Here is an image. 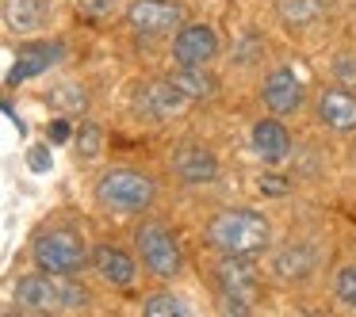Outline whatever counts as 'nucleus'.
<instances>
[{
    "instance_id": "obj_23",
    "label": "nucleus",
    "mask_w": 356,
    "mask_h": 317,
    "mask_svg": "<svg viewBox=\"0 0 356 317\" xmlns=\"http://www.w3.org/2000/svg\"><path fill=\"white\" fill-rule=\"evenodd\" d=\"M73 146H77V157H81V161H92V157L100 153V146H104V134H100V126L85 123V126L77 130V142H73Z\"/></svg>"
},
{
    "instance_id": "obj_13",
    "label": "nucleus",
    "mask_w": 356,
    "mask_h": 317,
    "mask_svg": "<svg viewBox=\"0 0 356 317\" xmlns=\"http://www.w3.org/2000/svg\"><path fill=\"white\" fill-rule=\"evenodd\" d=\"M249 138H253V149H257V157H261L264 164H280V161H287V153H291V134H287L284 123H280V115L257 119Z\"/></svg>"
},
{
    "instance_id": "obj_25",
    "label": "nucleus",
    "mask_w": 356,
    "mask_h": 317,
    "mask_svg": "<svg viewBox=\"0 0 356 317\" xmlns=\"http://www.w3.org/2000/svg\"><path fill=\"white\" fill-rule=\"evenodd\" d=\"M50 142H54V146H62V142H70V126H65V119H58L54 126H50Z\"/></svg>"
},
{
    "instance_id": "obj_9",
    "label": "nucleus",
    "mask_w": 356,
    "mask_h": 317,
    "mask_svg": "<svg viewBox=\"0 0 356 317\" xmlns=\"http://www.w3.org/2000/svg\"><path fill=\"white\" fill-rule=\"evenodd\" d=\"M261 103L268 115H295V111L302 108V85L299 77H295L287 65H280V69H272L268 77H264L261 85Z\"/></svg>"
},
{
    "instance_id": "obj_11",
    "label": "nucleus",
    "mask_w": 356,
    "mask_h": 317,
    "mask_svg": "<svg viewBox=\"0 0 356 317\" xmlns=\"http://www.w3.org/2000/svg\"><path fill=\"white\" fill-rule=\"evenodd\" d=\"M215 283H218V294H226V298L253 302V294H257L253 256H230V252H222V260L215 264Z\"/></svg>"
},
{
    "instance_id": "obj_15",
    "label": "nucleus",
    "mask_w": 356,
    "mask_h": 317,
    "mask_svg": "<svg viewBox=\"0 0 356 317\" xmlns=\"http://www.w3.org/2000/svg\"><path fill=\"white\" fill-rule=\"evenodd\" d=\"M172 169H177V176L184 180V184H211V180L218 176V161L211 149L203 146H184L172 153Z\"/></svg>"
},
{
    "instance_id": "obj_17",
    "label": "nucleus",
    "mask_w": 356,
    "mask_h": 317,
    "mask_svg": "<svg viewBox=\"0 0 356 317\" xmlns=\"http://www.w3.org/2000/svg\"><path fill=\"white\" fill-rule=\"evenodd\" d=\"M169 80L184 88L192 100H211L218 92V80L215 73H207V65H177V69H169Z\"/></svg>"
},
{
    "instance_id": "obj_3",
    "label": "nucleus",
    "mask_w": 356,
    "mask_h": 317,
    "mask_svg": "<svg viewBox=\"0 0 356 317\" xmlns=\"http://www.w3.org/2000/svg\"><path fill=\"white\" fill-rule=\"evenodd\" d=\"M31 260L54 275H81L92 264V248L73 225H47L31 237Z\"/></svg>"
},
{
    "instance_id": "obj_22",
    "label": "nucleus",
    "mask_w": 356,
    "mask_h": 317,
    "mask_svg": "<svg viewBox=\"0 0 356 317\" xmlns=\"http://www.w3.org/2000/svg\"><path fill=\"white\" fill-rule=\"evenodd\" d=\"M333 294H337L341 306L356 309V264H345V268L333 275Z\"/></svg>"
},
{
    "instance_id": "obj_18",
    "label": "nucleus",
    "mask_w": 356,
    "mask_h": 317,
    "mask_svg": "<svg viewBox=\"0 0 356 317\" xmlns=\"http://www.w3.org/2000/svg\"><path fill=\"white\" fill-rule=\"evenodd\" d=\"M50 8V0H4V24L8 31H35L42 24V12Z\"/></svg>"
},
{
    "instance_id": "obj_8",
    "label": "nucleus",
    "mask_w": 356,
    "mask_h": 317,
    "mask_svg": "<svg viewBox=\"0 0 356 317\" xmlns=\"http://www.w3.org/2000/svg\"><path fill=\"white\" fill-rule=\"evenodd\" d=\"M314 115L333 134H356V92H348L341 85L322 88L314 100Z\"/></svg>"
},
{
    "instance_id": "obj_26",
    "label": "nucleus",
    "mask_w": 356,
    "mask_h": 317,
    "mask_svg": "<svg viewBox=\"0 0 356 317\" xmlns=\"http://www.w3.org/2000/svg\"><path fill=\"white\" fill-rule=\"evenodd\" d=\"M261 191H272V199H280V195L287 191V184H284V180H276V176H264L261 180Z\"/></svg>"
},
{
    "instance_id": "obj_4",
    "label": "nucleus",
    "mask_w": 356,
    "mask_h": 317,
    "mask_svg": "<svg viewBox=\"0 0 356 317\" xmlns=\"http://www.w3.org/2000/svg\"><path fill=\"white\" fill-rule=\"evenodd\" d=\"M96 203L115 214H142L157 203V180L138 169H111L96 180Z\"/></svg>"
},
{
    "instance_id": "obj_5",
    "label": "nucleus",
    "mask_w": 356,
    "mask_h": 317,
    "mask_svg": "<svg viewBox=\"0 0 356 317\" xmlns=\"http://www.w3.org/2000/svg\"><path fill=\"white\" fill-rule=\"evenodd\" d=\"M134 248H138L142 264H146L157 279H177L180 271H184L180 241L172 237V230L165 222H142L138 230H134Z\"/></svg>"
},
{
    "instance_id": "obj_7",
    "label": "nucleus",
    "mask_w": 356,
    "mask_h": 317,
    "mask_svg": "<svg viewBox=\"0 0 356 317\" xmlns=\"http://www.w3.org/2000/svg\"><path fill=\"white\" fill-rule=\"evenodd\" d=\"M218 50H222V42L211 24H184L172 35V62L177 65H211Z\"/></svg>"
},
{
    "instance_id": "obj_20",
    "label": "nucleus",
    "mask_w": 356,
    "mask_h": 317,
    "mask_svg": "<svg viewBox=\"0 0 356 317\" xmlns=\"http://www.w3.org/2000/svg\"><path fill=\"white\" fill-rule=\"evenodd\" d=\"M142 314L146 317H184L188 306L172 291H161V294H149V298L142 302Z\"/></svg>"
},
{
    "instance_id": "obj_16",
    "label": "nucleus",
    "mask_w": 356,
    "mask_h": 317,
    "mask_svg": "<svg viewBox=\"0 0 356 317\" xmlns=\"http://www.w3.org/2000/svg\"><path fill=\"white\" fill-rule=\"evenodd\" d=\"M272 268H276L280 279H307L314 271V248L310 245H284L276 256H272Z\"/></svg>"
},
{
    "instance_id": "obj_19",
    "label": "nucleus",
    "mask_w": 356,
    "mask_h": 317,
    "mask_svg": "<svg viewBox=\"0 0 356 317\" xmlns=\"http://www.w3.org/2000/svg\"><path fill=\"white\" fill-rule=\"evenodd\" d=\"M322 12H325L322 0H280V16H284V24H291V27L314 24V19H322Z\"/></svg>"
},
{
    "instance_id": "obj_14",
    "label": "nucleus",
    "mask_w": 356,
    "mask_h": 317,
    "mask_svg": "<svg viewBox=\"0 0 356 317\" xmlns=\"http://www.w3.org/2000/svg\"><path fill=\"white\" fill-rule=\"evenodd\" d=\"M62 58V42H24L16 54V65L8 73V85H19V80H31L39 73H50V65Z\"/></svg>"
},
{
    "instance_id": "obj_1",
    "label": "nucleus",
    "mask_w": 356,
    "mask_h": 317,
    "mask_svg": "<svg viewBox=\"0 0 356 317\" xmlns=\"http://www.w3.org/2000/svg\"><path fill=\"white\" fill-rule=\"evenodd\" d=\"M12 298L27 314H65V309L88 306V291L73 275H54V271H35V275H19L12 286Z\"/></svg>"
},
{
    "instance_id": "obj_21",
    "label": "nucleus",
    "mask_w": 356,
    "mask_h": 317,
    "mask_svg": "<svg viewBox=\"0 0 356 317\" xmlns=\"http://www.w3.org/2000/svg\"><path fill=\"white\" fill-rule=\"evenodd\" d=\"M50 103H54L62 115H81V111H85V88L58 85V88H50Z\"/></svg>"
},
{
    "instance_id": "obj_27",
    "label": "nucleus",
    "mask_w": 356,
    "mask_h": 317,
    "mask_svg": "<svg viewBox=\"0 0 356 317\" xmlns=\"http://www.w3.org/2000/svg\"><path fill=\"white\" fill-rule=\"evenodd\" d=\"M81 8H88L92 16H108V12H111V0H81Z\"/></svg>"
},
{
    "instance_id": "obj_24",
    "label": "nucleus",
    "mask_w": 356,
    "mask_h": 317,
    "mask_svg": "<svg viewBox=\"0 0 356 317\" xmlns=\"http://www.w3.org/2000/svg\"><path fill=\"white\" fill-rule=\"evenodd\" d=\"M27 164H31V172H47V169H50V153H47V146L31 149V153H27Z\"/></svg>"
},
{
    "instance_id": "obj_12",
    "label": "nucleus",
    "mask_w": 356,
    "mask_h": 317,
    "mask_svg": "<svg viewBox=\"0 0 356 317\" xmlns=\"http://www.w3.org/2000/svg\"><path fill=\"white\" fill-rule=\"evenodd\" d=\"M138 100H142V111H146V115H154V119H177V115H184V111L195 103L192 96H188L180 85H172L169 77L142 85Z\"/></svg>"
},
{
    "instance_id": "obj_6",
    "label": "nucleus",
    "mask_w": 356,
    "mask_h": 317,
    "mask_svg": "<svg viewBox=\"0 0 356 317\" xmlns=\"http://www.w3.org/2000/svg\"><path fill=\"white\" fill-rule=\"evenodd\" d=\"M184 4L177 0H134L127 8V24L134 35L142 39H165V35H177L184 27Z\"/></svg>"
},
{
    "instance_id": "obj_2",
    "label": "nucleus",
    "mask_w": 356,
    "mask_h": 317,
    "mask_svg": "<svg viewBox=\"0 0 356 317\" xmlns=\"http://www.w3.org/2000/svg\"><path fill=\"white\" fill-rule=\"evenodd\" d=\"M207 241L218 252H230V256H261L272 245V222L245 207L218 210L207 222Z\"/></svg>"
},
{
    "instance_id": "obj_10",
    "label": "nucleus",
    "mask_w": 356,
    "mask_h": 317,
    "mask_svg": "<svg viewBox=\"0 0 356 317\" xmlns=\"http://www.w3.org/2000/svg\"><path fill=\"white\" fill-rule=\"evenodd\" d=\"M92 271L108 286H119V291L134 286V279H138V264H134V256L127 252L123 245H111V241H104V245L92 248Z\"/></svg>"
}]
</instances>
